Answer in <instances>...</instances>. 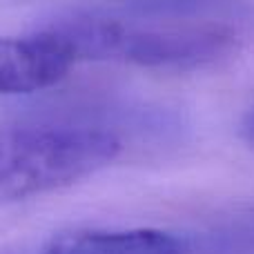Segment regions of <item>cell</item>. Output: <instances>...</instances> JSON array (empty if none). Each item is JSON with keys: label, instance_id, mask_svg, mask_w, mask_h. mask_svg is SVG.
<instances>
[{"label": "cell", "instance_id": "5b68a950", "mask_svg": "<svg viewBox=\"0 0 254 254\" xmlns=\"http://www.w3.org/2000/svg\"><path fill=\"white\" fill-rule=\"evenodd\" d=\"M241 134L254 147V103L250 105V110L246 112V116H243V121H241Z\"/></svg>", "mask_w": 254, "mask_h": 254}, {"label": "cell", "instance_id": "3957f363", "mask_svg": "<svg viewBox=\"0 0 254 254\" xmlns=\"http://www.w3.org/2000/svg\"><path fill=\"white\" fill-rule=\"evenodd\" d=\"M74 63L43 29L29 36H0V94H34L54 87Z\"/></svg>", "mask_w": 254, "mask_h": 254}, {"label": "cell", "instance_id": "6da1fadb", "mask_svg": "<svg viewBox=\"0 0 254 254\" xmlns=\"http://www.w3.org/2000/svg\"><path fill=\"white\" fill-rule=\"evenodd\" d=\"M71 63H116L147 69H198L237 49L221 20L152 13L71 11L40 25Z\"/></svg>", "mask_w": 254, "mask_h": 254}, {"label": "cell", "instance_id": "277c9868", "mask_svg": "<svg viewBox=\"0 0 254 254\" xmlns=\"http://www.w3.org/2000/svg\"><path fill=\"white\" fill-rule=\"evenodd\" d=\"M38 254H188L179 237L152 228L78 230L54 237Z\"/></svg>", "mask_w": 254, "mask_h": 254}, {"label": "cell", "instance_id": "7a4b0ae2", "mask_svg": "<svg viewBox=\"0 0 254 254\" xmlns=\"http://www.w3.org/2000/svg\"><path fill=\"white\" fill-rule=\"evenodd\" d=\"M121 149L114 131L87 121L0 127V207L87 179Z\"/></svg>", "mask_w": 254, "mask_h": 254}]
</instances>
